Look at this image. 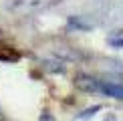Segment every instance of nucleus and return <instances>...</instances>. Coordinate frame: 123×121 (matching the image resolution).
<instances>
[{"instance_id": "3", "label": "nucleus", "mask_w": 123, "mask_h": 121, "mask_svg": "<svg viewBox=\"0 0 123 121\" xmlns=\"http://www.w3.org/2000/svg\"><path fill=\"white\" fill-rule=\"evenodd\" d=\"M43 67H44V71H49V73H65L63 60H44Z\"/></svg>"}, {"instance_id": "6", "label": "nucleus", "mask_w": 123, "mask_h": 121, "mask_svg": "<svg viewBox=\"0 0 123 121\" xmlns=\"http://www.w3.org/2000/svg\"><path fill=\"white\" fill-rule=\"evenodd\" d=\"M69 28H77V30H89V24H83L77 18H69Z\"/></svg>"}, {"instance_id": "8", "label": "nucleus", "mask_w": 123, "mask_h": 121, "mask_svg": "<svg viewBox=\"0 0 123 121\" xmlns=\"http://www.w3.org/2000/svg\"><path fill=\"white\" fill-rule=\"evenodd\" d=\"M109 42L113 44V47H123V38H111Z\"/></svg>"}, {"instance_id": "2", "label": "nucleus", "mask_w": 123, "mask_h": 121, "mask_svg": "<svg viewBox=\"0 0 123 121\" xmlns=\"http://www.w3.org/2000/svg\"><path fill=\"white\" fill-rule=\"evenodd\" d=\"M99 91H101V93H105L107 97L123 99V85H117V83H101Z\"/></svg>"}, {"instance_id": "7", "label": "nucleus", "mask_w": 123, "mask_h": 121, "mask_svg": "<svg viewBox=\"0 0 123 121\" xmlns=\"http://www.w3.org/2000/svg\"><path fill=\"white\" fill-rule=\"evenodd\" d=\"M38 121H55V117H53V113H50V111H44V113L38 117Z\"/></svg>"}, {"instance_id": "5", "label": "nucleus", "mask_w": 123, "mask_h": 121, "mask_svg": "<svg viewBox=\"0 0 123 121\" xmlns=\"http://www.w3.org/2000/svg\"><path fill=\"white\" fill-rule=\"evenodd\" d=\"M101 109H103V105H93V107L85 109L83 113H79V115H77V119H87V117H91V115H95L97 111H101Z\"/></svg>"}, {"instance_id": "9", "label": "nucleus", "mask_w": 123, "mask_h": 121, "mask_svg": "<svg viewBox=\"0 0 123 121\" xmlns=\"http://www.w3.org/2000/svg\"><path fill=\"white\" fill-rule=\"evenodd\" d=\"M0 119H2V109H0Z\"/></svg>"}, {"instance_id": "4", "label": "nucleus", "mask_w": 123, "mask_h": 121, "mask_svg": "<svg viewBox=\"0 0 123 121\" xmlns=\"http://www.w3.org/2000/svg\"><path fill=\"white\" fill-rule=\"evenodd\" d=\"M57 57H59V59H69V60H75V59H77V54H75L71 48L61 47V48H57Z\"/></svg>"}, {"instance_id": "1", "label": "nucleus", "mask_w": 123, "mask_h": 121, "mask_svg": "<svg viewBox=\"0 0 123 121\" xmlns=\"http://www.w3.org/2000/svg\"><path fill=\"white\" fill-rule=\"evenodd\" d=\"M75 87L81 89V91H87V93H95V91H99L101 83L97 79L89 77V75H85V73H79L75 77Z\"/></svg>"}]
</instances>
